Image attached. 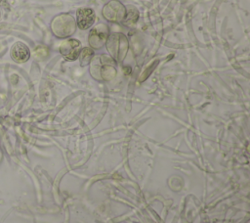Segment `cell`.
Wrapping results in <instances>:
<instances>
[{
  "label": "cell",
  "instance_id": "obj_1",
  "mask_svg": "<svg viewBox=\"0 0 250 223\" xmlns=\"http://www.w3.org/2000/svg\"><path fill=\"white\" fill-rule=\"evenodd\" d=\"M105 45L111 59L115 60L116 62H121L126 57L129 48V42L123 33L113 32L109 34Z\"/></svg>",
  "mask_w": 250,
  "mask_h": 223
},
{
  "label": "cell",
  "instance_id": "obj_4",
  "mask_svg": "<svg viewBox=\"0 0 250 223\" xmlns=\"http://www.w3.org/2000/svg\"><path fill=\"white\" fill-rule=\"evenodd\" d=\"M108 37V28L104 23H100L96 25L89 33L88 41L89 45L93 49L102 48Z\"/></svg>",
  "mask_w": 250,
  "mask_h": 223
},
{
  "label": "cell",
  "instance_id": "obj_9",
  "mask_svg": "<svg viewBox=\"0 0 250 223\" xmlns=\"http://www.w3.org/2000/svg\"><path fill=\"white\" fill-rule=\"evenodd\" d=\"M94 56V51L92 48L90 47H85L83 49H81L80 54H79V59H80V65L81 66H86L87 64H89V62L91 61V59Z\"/></svg>",
  "mask_w": 250,
  "mask_h": 223
},
{
  "label": "cell",
  "instance_id": "obj_3",
  "mask_svg": "<svg viewBox=\"0 0 250 223\" xmlns=\"http://www.w3.org/2000/svg\"><path fill=\"white\" fill-rule=\"evenodd\" d=\"M126 15V7L118 0L107 2L103 8V16L112 22H122Z\"/></svg>",
  "mask_w": 250,
  "mask_h": 223
},
{
  "label": "cell",
  "instance_id": "obj_7",
  "mask_svg": "<svg viewBox=\"0 0 250 223\" xmlns=\"http://www.w3.org/2000/svg\"><path fill=\"white\" fill-rule=\"evenodd\" d=\"M12 59L17 63H24L30 58V51L28 47L22 42H16L10 51Z\"/></svg>",
  "mask_w": 250,
  "mask_h": 223
},
{
  "label": "cell",
  "instance_id": "obj_10",
  "mask_svg": "<svg viewBox=\"0 0 250 223\" xmlns=\"http://www.w3.org/2000/svg\"><path fill=\"white\" fill-rule=\"evenodd\" d=\"M35 55L39 58H45L46 56H48V50L45 48V47H42V46H38L35 50Z\"/></svg>",
  "mask_w": 250,
  "mask_h": 223
},
{
  "label": "cell",
  "instance_id": "obj_8",
  "mask_svg": "<svg viewBox=\"0 0 250 223\" xmlns=\"http://www.w3.org/2000/svg\"><path fill=\"white\" fill-rule=\"evenodd\" d=\"M139 19V11L134 6H128L126 8V15L122 21L123 24L126 26H132L137 22Z\"/></svg>",
  "mask_w": 250,
  "mask_h": 223
},
{
  "label": "cell",
  "instance_id": "obj_2",
  "mask_svg": "<svg viewBox=\"0 0 250 223\" xmlns=\"http://www.w3.org/2000/svg\"><path fill=\"white\" fill-rule=\"evenodd\" d=\"M76 29L74 18L68 14H60L51 22V30L59 38H66L72 35Z\"/></svg>",
  "mask_w": 250,
  "mask_h": 223
},
{
  "label": "cell",
  "instance_id": "obj_11",
  "mask_svg": "<svg viewBox=\"0 0 250 223\" xmlns=\"http://www.w3.org/2000/svg\"><path fill=\"white\" fill-rule=\"evenodd\" d=\"M1 159H2V153H1V151H0V161H1Z\"/></svg>",
  "mask_w": 250,
  "mask_h": 223
},
{
  "label": "cell",
  "instance_id": "obj_5",
  "mask_svg": "<svg viewBox=\"0 0 250 223\" xmlns=\"http://www.w3.org/2000/svg\"><path fill=\"white\" fill-rule=\"evenodd\" d=\"M81 51V43L76 39H66L60 46L62 56L69 61H74L78 58Z\"/></svg>",
  "mask_w": 250,
  "mask_h": 223
},
{
  "label": "cell",
  "instance_id": "obj_6",
  "mask_svg": "<svg viewBox=\"0 0 250 223\" xmlns=\"http://www.w3.org/2000/svg\"><path fill=\"white\" fill-rule=\"evenodd\" d=\"M76 14L77 25L80 29H87L94 23L95 12L91 8H80Z\"/></svg>",
  "mask_w": 250,
  "mask_h": 223
}]
</instances>
